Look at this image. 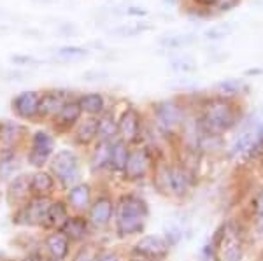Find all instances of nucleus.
<instances>
[{"mask_svg": "<svg viewBox=\"0 0 263 261\" xmlns=\"http://www.w3.org/2000/svg\"><path fill=\"white\" fill-rule=\"evenodd\" d=\"M54 154V138L48 132H35L30 140V149L27 154V162L32 167L42 170V167Z\"/></svg>", "mask_w": 263, "mask_h": 261, "instance_id": "10", "label": "nucleus"}, {"mask_svg": "<svg viewBox=\"0 0 263 261\" xmlns=\"http://www.w3.org/2000/svg\"><path fill=\"white\" fill-rule=\"evenodd\" d=\"M163 238L167 240L168 247H177L181 244V240L184 238V233H182V228L177 225H167L163 228Z\"/></svg>", "mask_w": 263, "mask_h": 261, "instance_id": "32", "label": "nucleus"}, {"mask_svg": "<svg viewBox=\"0 0 263 261\" xmlns=\"http://www.w3.org/2000/svg\"><path fill=\"white\" fill-rule=\"evenodd\" d=\"M90 230H91V225L84 214H70V217L60 228V231L70 242L86 240L88 235H90Z\"/></svg>", "mask_w": 263, "mask_h": 261, "instance_id": "14", "label": "nucleus"}, {"mask_svg": "<svg viewBox=\"0 0 263 261\" xmlns=\"http://www.w3.org/2000/svg\"><path fill=\"white\" fill-rule=\"evenodd\" d=\"M57 56L60 58V60L72 62V60H81V58L88 56V51L84 48H79V46H63V48L57 49Z\"/></svg>", "mask_w": 263, "mask_h": 261, "instance_id": "30", "label": "nucleus"}, {"mask_svg": "<svg viewBox=\"0 0 263 261\" xmlns=\"http://www.w3.org/2000/svg\"><path fill=\"white\" fill-rule=\"evenodd\" d=\"M99 254H100V249H97L95 246H83L72 261H97Z\"/></svg>", "mask_w": 263, "mask_h": 261, "instance_id": "33", "label": "nucleus"}, {"mask_svg": "<svg viewBox=\"0 0 263 261\" xmlns=\"http://www.w3.org/2000/svg\"><path fill=\"white\" fill-rule=\"evenodd\" d=\"M114 209H116V202L109 195H100L99 198L93 200L90 209H88V216H86L91 228H97V230L109 228L114 219Z\"/></svg>", "mask_w": 263, "mask_h": 261, "instance_id": "11", "label": "nucleus"}, {"mask_svg": "<svg viewBox=\"0 0 263 261\" xmlns=\"http://www.w3.org/2000/svg\"><path fill=\"white\" fill-rule=\"evenodd\" d=\"M227 32H228V28H224V27H221V28H213V30L207 32V37H209V39H219V37L227 35Z\"/></svg>", "mask_w": 263, "mask_h": 261, "instance_id": "36", "label": "nucleus"}, {"mask_svg": "<svg viewBox=\"0 0 263 261\" xmlns=\"http://www.w3.org/2000/svg\"><path fill=\"white\" fill-rule=\"evenodd\" d=\"M155 125L163 135H174L184 126V109L176 100H162L153 107Z\"/></svg>", "mask_w": 263, "mask_h": 261, "instance_id": "4", "label": "nucleus"}, {"mask_svg": "<svg viewBox=\"0 0 263 261\" xmlns=\"http://www.w3.org/2000/svg\"><path fill=\"white\" fill-rule=\"evenodd\" d=\"M195 184H197V174H193L182 163H171L168 167V195L176 196V198H186L193 193Z\"/></svg>", "mask_w": 263, "mask_h": 261, "instance_id": "8", "label": "nucleus"}, {"mask_svg": "<svg viewBox=\"0 0 263 261\" xmlns=\"http://www.w3.org/2000/svg\"><path fill=\"white\" fill-rule=\"evenodd\" d=\"M93 202L91 196V186L88 183H78L67 191V204L74 210L76 214L88 212Z\"/></svg>", "mask_w": 263, "mask_h": 261, "instance_id": "15", "label": "nucleus"}, {"mask_svg": "<svg viewBox=\"0 0 263 261\" xmlns=\"http://www.w3.org/2000/svg\"><path fill=\"white\" fill-rule=\"evenodd\" d=\"M70 217V207L67 202L63 200H54L51 202L49 210H48V216H46V223L44 226L53 230H60L65 221Z\"/></svg>", "mask_w": 263, "mask_h": 261, "instance_id": "23", "label": "nucleus"}, {"mask_svg": "<svg viewBox=\"0 0 263 261\" xmlns=\"http://www.w3.org/2000/svg\"><path fill=\"white\" fill-rule=\"evenodd\" d=\"M149 219V205L137 193H125L114 209V231L120 238L141 235Z\"/></svg>", "mask_w": 263, "mask_h": 261, "instance_id": "1", "label": "nucleus"}, {"mask_svg": "<svg viewBox=\"0 0 263 261\" xmlns=\"http://www.w3.org/2000/svg\"><path fill=\"white\" fill-rule=\"evenodd\" d=\"M30 196V175H16L14 179H11L9 188H7V204L18 209Z\"/></svg>", "mask_w": 263, "mask_h": 261, "instance_id": "16", "label": "nucleus"}, {"mask_svg": "<svg viewBox=\"0 0 263 261\" xmlns=\"http://www.w3.org/2000/svg\"><path fill=\"white\" fill-rule=\"evenodd\" d=\"M135 258L147 259V261H165L171 254V247H168L167 240L163 235H141L137 242L132 247Z\"/></svg>", "mask_w": 263, "mask_h": 261, "instance_id": "7", "label": "nucleus"}, {"mask_svg": "<svg viewBox=\"0 0 263 261\" xmlns=\"http://www.w3.org/2000/svg\"><path fill=\"white\" fill-rule=\"evenodd\" d=\"M239 119V111L232 100L224 98V96H216V98H211L203 104L198 126L203 132L223 135V133L235 128L240 123Z\"/></svg>", "mask_w": 263, "mask_h": 261, "instance_id": "2", "label": "nucleus"}, {"mask_svg": "<svg viewBox=\"0 0 263 261\" xmlns=\"http://www.w3.org/2000/svg\"><path fill=\"white\" fill-rule=\"evenodd\" d=\"M118 138V119L112 111H105L97 117V140L112 142Z\"/></svg>", "mask_w": 263, "mask_h": 261, "instance_id": "19", "label": "nucleus"}, {"mask_svg": "<svg viewBox=\"0 0 263 261\" xmlns=\"http://www.w3.org/2000/svg\"><path fill=\"white\" fill-rule=\"evenodd\" d=\"M74 140L79 146H88L93 140H97V117H88V119L78 123L74 133Z\"/></svg>", "mask_w": 263, "mask_h": 261, "instance_id": "27", "label": "nucleus"}, {"mask_svg": "<svg viewBox=\"0 0 263 261\" xmlns=\"http://www.w3.org/2000/svg\"><path fill=\"white\" fill-rule=\"evenodd\" d=\"M249 219L254 233L258 237H263V186H260L251 196V205H249Z\"/></svg>", "mask_w": 263, "mask_h": 261, "instance_id": "25", "label": "nucleus"}, {"mask_svg": "<svg viewBox=\"0 0 263 261\" xmlns=\"http://www.w3.org/2000/svg\"><path fill=\"white\" fill-rule=\"evenodd\" d=\"M134 261H147V259H141V258H135Z\"/></svg>", "mask_w": 263, "mask_h": 261, "instance_id": "41", "label": "nucleus"}, {"mask_svg": "<svg viewBox=\"0 0 263 261\" xmlns=\"http://www.w3.org/2000/svg\"><path fill=\"white\" fill-rule=\"evenodd\" d=\"M118 138L128 146L142 140V116L135 107H126L118 119Z\"/></svg>", "mask_w": 263, "mask_h": 261, "instance_id": "9", "label": "nucleus"}, {"mask_svg": "<svg viewBox=\"0 0 263 261\" xmlns=\"http://www.w3.org/2000/svg\"><path fill=\"white\" fill-rule=\"evenodd\" d=\"M218 90L224 95H239L244 90H248V86L240 79H224L218 84Z\"/></svg>", "mask_w": 263, "mask_h": 261, "instance_id": "31", "label": "nucleus"}, {"mask_svg": "<svg viewBox=\"0 0 263 261\" xmlns=\"http://www.w3.org/2000/svg\"><path fill=\"white\" fill-rule=\"evenodd\" d=\"M67 98L62 91H46L44 95H41V104H39V116L41 117H53L60 112V109L65 105Z\"/></svg>", "mask_w": 263, "mask_h": 261, "instance_id": "20", "label": "nucleus"}, {"mask_svg": "<svg viewBox=\"0 0 263 261\" xmlns=\"http://www.w3.org/2000/svg\"><path fill=\"white\" fill-rule=\"evenodd\" d=\"M155 168V158H153L149 147H137L130 151L128 162L123 170V179L128 183H139L146 179Z\"/></svg>", "mask_w": 263, "mask_h": 261, "instance_id": "6", "label": "nucleus"}, {"mask_svg": "<svg viewBox=\"0 0 263 261\" xmlns=\"http://www.w3.org/2000/svg\"><path fill=\"white\" fill-rule=\"evenodd\" d=\"M261 123H254L248 128H244L242 132H239V135L232 140V144L227 147V156L230 159H240L246 158L251 151V147L256 140V133Z\"/></svg>", "mask_w": 263, "mask_h": 261, "instance_id": "12", "label": "nucleus"}, {"mask_svg": "<svg viewBox=\"0 0 263 261\" xmlns=\"http://www.w3.org/2000/svg\"><path fill=\"white\" fill-rule=\"evenodd\" d=\"M130 146L126 142H123L121 138H116V140L111 142V154H109V168L114 172V174H123L126 167V162H128L130 156Z\"/></svg>", "mask_w": 263, "mask_h": 261, "instance_id": "22", "label": "nucleus"}, {"mask_svg": "<svg viewBox=\"0 0 263 261\" xmlns=\"http://www.w3.org/2000/svg\"><path fill=\"white\" fill-rule=\"evenodd\" d=\"M260 261H263V251H261V258H260Z\"/></svg>", "mask_w": 263, "mask_h": 261, "instance_id": "42", "label": "nucleus"}, {"mask_svg": "<svg viewBox=\"0 0 263 261\" xmlns=\"http://www.w3.org/2000/svg\"><path fill=\"white\" fill-rule=\"evenodd\" d=\"M97 261H123V259H121L120 252H116V251H100Z\"/></svg>", "mask_w": 263, "mask_h": 261, "instance_id": "35", "label": "nucleus"}, {"mask_svg": "<svg viewBox=\"0 0 263 261\" xmlns=\"http://www.w3.org/2000/svg\"><path fill=\"white\" fill-rule=\"evenodd\" d=\"M41 93L39 91H21L12 98V111L21 119H33L39 116Z\"/></svg>", "mask_w": 263, "mask_h": 261, "instance_id": "13", "label": "nucleus"}, {"mask_svg": "<svg viewBox=\"0 0 263 261\" xmlns=\"http://www.w3.org/2000/svg\"><path fill=\"white\" fill-rule=\"evenodd\" d=\"M81 107H79L78 100H67L65 105L60 109L57 116H54V125L60 130H69L72 126H76L81 119Z\"/></svg>", "mask_w": 263, "mask_h": 261, "instance_id": "18", "label": "nucleus"}, {"mask_svg": "<svg viewBox=\"0 0 263 261\" xmlns=\"http://www.w3.org/2000/svg\"><path fill=\"white\" fill-rule=\"evenodd\" d=\"M20 170V159L16 149H4L0 153V179L11 180L16 177Z\"/></svg>", "mask_w": 263, "mask_h": 261, "instance_id": "26", "label": "nucleus"}, {"mask_svg": "<svg viewBox=\"0 0 263 261\" xmlns=\"http://www.w3.org/2000/svg\"><path fill=\"white\" fill-rule=\"evenodd\" d=\"M49 172L63 188L70 189L81 183V158L72 149H62L51 156Z\"/></svg>", "mask_w": 263, "mask_h": 261, "instance_id": "3", "label": "nucleus"}, {"mask_svg": "<svg viewBox=\"0 0 263 261\" xmlns=\"http://www.w3.org/2000/svg\"><path fill=\"white\" fill-rule=\"evenodd\" d=\"M51 200L49 196H30L12 216V223L23 226H44Z\"/></svg>", "mask_w": 263, "mask_h": 261, "instance_id": "5", "label": "nucleus"}, {"mask_svg": "<svg viewBox=\"0 0 263 261\" xmlns=\"http://www.w3.org/2000/svg\"><path fill=\"white\" fill-rule=\"evenodd\" d=\"M109 154H111V142L97 140V146L91 153L90 165L95 172H102L109 168ZM111 170V168H109Z\"/></svg>", "mask_w": 263, "mask_h": 261, "instance_id": "28", "label": "nucleus"}, {"mask_svg": "<svg viewBox=\"0 0 263 261\" xmlns=\"http://www.w3.org/2000/svg\"><path fill=\"white\" fill-rule=\"evenodd\" d=\"M198 2H202V4H216L218 0H198Z\"/></svg>", "mask_w": 263, "mask_h": 261, "instance_id": "40", "label": "nucleus"}, {"mask_svg": "<svg viewBox=\"0 0 263 261\" xmlns=\"http://www.w3.org/2000/svg\"><path fill=\"white\" fill-rule=\"evenodd\" d=\"M78 104H79V107H81V111L86 112V114L91 117H99L100 114L105 112V98H104V95L97 93V91L81 95Z\"/></svg>", "mask_w": 263, "mask_h": 261, "instance_id": "24", "label": "nucleus"}, {"mask_svg": "<svg viewBox=\"0 0 263 261\" xmlns=\"http://www.w3.org/2000/svg\"><path fill=\"white\" fill-rule=\"evenodd\" d=\"M20 132H21V126L16 123L0 125V144H2V151L14 149L16 142H18V138H20Z\"/></svg>", "mask_w": 263, "mask_h": 261, "instance_id": "29", "label": "nucleus"}, {"mask_svg": "<svg viewBox=\"0 0 263 261\" xmlns=\"http://www.w3.org/2000/svg\"><path fill=\"white\" fill-rule=\"evenodd\" d=\"M12 62H16V63H33L35 60L30 56H12Z\"/></svg>", "mask_w": 263, "mask_h": 261, "instance_id": "39", "label": "nucleus"}, {"mask_svg": "<svg viewBox=\"0 0 263 261\" xmlns=\"http://www.w3.org/2000/svg\"><path fill=\"white\" fill-rule=\"evenodd\" d=\"M171 65H172V70H176V72H193V70L197 69L195 62L190 60V58H177Z\"/></svg>", "mask_w": 263, "mask_h": 261, "instance_id": "34", "label": "nucleus"}, {"mask_svg": "<svg viewBox=\"0 0 263 261\" xmlns=\"http://www.w3.org/2000/svg\"><path fill=\"white\" fill-rule=\"evenodd\" d=\"M237 2H239V0H218L216 4H218L221 11H228V9H232V7L235 6Z\"/></svg>", "mask_w": 263, "mask_h": 261, "instance_id": "37", "label": "nucleus"}, {"mask_svg": "<svg viewBox=\"0 0 263 261\" xmlns=\"http://www.w3.org/2000/svg\"><path fill=\"white\" fill-rule=\"evenodd\" d=\"M54 186H57V179L51 172L37 170L30 175L32 196H49L54 191Z\"/></svg>", "mask_w": 263, "mask_h": 261, "instance_id": "21", "label": "nucleus"}, {"mask_svg": "<svg viewBox=\"0 0 263 261\" xmlns=\"http://www.w3.org/2000/svg\"><path fill=\"white\" fill-rule=\"evenodd\" d=\"M44 247L49 256H53V258H57L60 261H65L70 252V240L60 230H54L53 233H49L48 237L44 238Z\"/></svg>", "mask_w": 263, "mask_h": 261, "instance_id": "17", "label": "nucleus"}, {"mask_svg": "<svg viewBox=\"0 0 263 261\" xmlns=\"http://www.w3.org/2000/svg\"><path fill=\"white\" fill-rule=\"evenodd\" d=\"M30 261H60V259L53 258V256H49V254H41V252H37V254L30 256Z\"/></svg>", "mask_w": 263, "mask_h": 261, "instance_id": "38", "label": "nucleus"}]
</instances>
